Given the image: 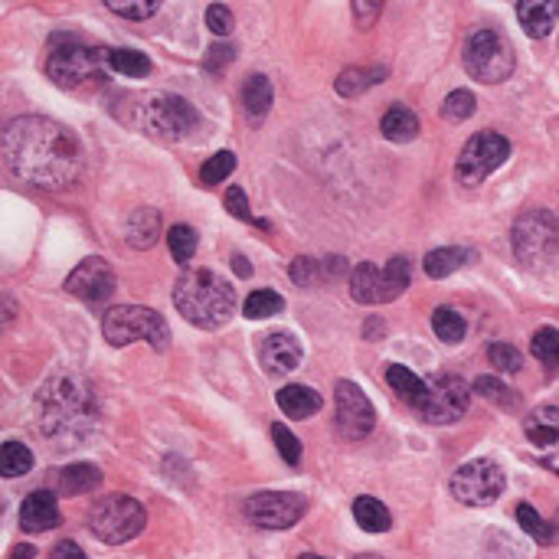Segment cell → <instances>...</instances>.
<instances>
[{
  "label": "cell",
  "mask_w": 559,
  "mask_h": 559,
  "mask_svg": "<svg viewBox=\"0 0 559 559\" xmlns=\"http://www.w3.org/2000/svg\"><path fill=\"white\" fill-rule=\"evenodd\" d=\"M4 164L36 190H63L82 174V144L53 118L23 115L4 131Z\"/></svg>",
  "instance_id": "6da1fadb"
},
{
  "label": "cell",
  "mask_w": 559,
  "mask_h": 559,
  "mask_svg": "<svg viewBox=\"0 0 559 559\" xmlns=\"http://www.w3.org/2000/svg\"><path fill=\"white\" fill-rule=\"evenodd\" d=\"M40 406H43V432L59 442L85 439L92 432L95 419H99L89 386L76 373L53 376L50 383H43Z\"/></svg>",
  "instance_id": "7a4b0ae2"
},
{
  "label": "cell",
  "mask_w": 559,
  "mask_h": 559,
  "mask_svg": "<svg viewBox=\"0 0 559 559\" xmlns=\"http://www.w3.org/2000/svg\"><path fill=\"white\" fill-rule=\"evenodd\" d=\"M174 305L193 327L216 331L236 311V288L213 269H187L174 285Z\"/></svg>",
  "instance_id": "3957f363"
},
{
  "label": "cell",
  "mask_w": 559,
  "mask_h": 559,
  "mask_svg": "<svg viewBox=\"0 0 559 559\" xmlns=\"http://www.w3.org/2000/svg\"><path fill=\"white\" fill-rule=\"evenodd\" d=\"M112 50H92L89 43L72 33H53L46 46V76L59 89H79L82 82L105 76V66L112 69Z\"/></svg>",
  "instance_id": "277c9868"
},
{
  "label": "cell",
  "mask_w": 559,
  "mask_h": 559,
  "mask_svg": "<svg viewBox=\"0 0 559 559\" xmlns=\"http://www.w3.org/2000/svg\"><path fill=\"white\" fill-rule=\"evenodd\" d=\"M135 125L157 141H184L190 131L200 125V115L187 99L167 92L141 95V105H135Z\"/></svg>",
  "instance_id": "5b68a950"
},
{
  "label": "cell",
  "mask_w": 559,
  "mask_h": 559,
  "mask_svg": "<svg viewBox=\"0 0 559 559\" xmlns=\"http://www.w3.org/2000/svg\"><path fill=\"white\" fill-rule=\"evenodd\" d=\"M102 334L112 347H125L144 340L154 350H167L170 347V327L157 311L141 308V305H121L112 308L102 318Z\"/></svg>",
  "instance_id": "8992f818"
},
{
  "label": "cell",
  "mask_w": 559,
  "mask_h": 559,
  "mask_svg": "<svg viewBox=\"0 0 559 559\" xmlns=\"http://www.w3.org/2000/svg\"><path fill=\"white\" fill-rule=\"evenodd\" d=\"M510 246L527 269L550 265L559 255V220L550 210H527L510 229Z\"/></svg>",
  "instance_id": "52a82bcc"
},
{
  "label": "cell",
  "mask_w": 559,
  "mask_h": 559,
  "mask_svg": "<svg viewBox=\"0 0 559 559\" xmlns=\"http://www.w3.org/2000/svg\"><path fill=\"white\" fill-rule=\"evenodd\" d=\"M148 524V514L144 507L128 494H105L92 504L89 510V527L102 543H128L135 540L138 533Z\"/></svg>",
  "instance_id": "ba28073f"
},
{
  "label": "cell",
  "mask_w": 559,
  "mask_h": 559,
  "mask_svg": "<svg viewBox=\"0 0 559 559\" xmlns=\"http://www.w3.org/2000/svg\"><path fill=\"white\" fill-rule=\"evenodd\" d=\"M465 69L471 79H478L484 85H497L514 76V66H517V56H514V46L497 30H475L465 40Z\"/></svg>",
  "instance_id": "9c48e42d"
},
{
  "label": "cell",
  "mask_w": 559,
  "mask_h": 559,
  "mask_svg": "<svg viewBox=\"0 0 559 559\" xmlns=\"http://www.w3.org/2000/svg\"><path fill=\"white\" fill-rule=\"evenodd\" d=\"M409 288V259L396 255L386 265L360 262L350 272V298L357 305H390Z\"/></svg>",
  "instance_id": "30bf717a"
},
{
  "label": "cell",
  "mask_w": 559,
  "mask_h": 559,
  "mask_svg": "<svg viewBox=\"0 0 559 559\" xmlns=\"http://www.w3.org/2000/svg\"><path fill=\"white\" fill-rule=\"evenodd\" d=\"M507 157H510V141L504 135H497V131H478V135L461 148L455 161L458 184H465V187L484 184Z\"/></svg>",
  "instance_id": "8fae6325"
},
{
  "label": "cell",
  "mask_w": 559,
  "mask_h": 559,
  "mask_svg": "<svg viewBox=\"0 0 559 559\" xmlns=\"http://www.w3.org/2000/svg\"><path fill=\"white\" fill-rule=\"evenodd\" d=\"M504 484V471L491 458H475L465 461L452 475V494L468 507H488L504 494Z\"/></svg>",
  "instance_id": "7c38bea8"
},
{
  "label": "cell",
  "mask_w": 559,
  "mask_h": 559,
  "mask_svg": "<svg viewBox=\"0 0 559 559\" xmlns=\"http://www.w3.org/2000/svg\"><path fill=\"white\" fill-rule=\"evenodd\" d=\"M249 524L262 530H288L295 527L308 510V497L291 494V491H259L246 501Z\"/></svg>",
  "instance_id": "4fadbf2b"
},
{
  "label": "cell",
  "mask_w": 559,
  "mask_h": 559,
  "mask_svg": "<svg viewBox=\"0 0 559 559\" xmlns=\"http://www.w3.org/2000/svg\"><path fill=\"white\" fill-rule=\"evenodd\" d=\"M468 403H471L468 383L455 373H442L429 380V396H425V406L419 412L432 425H452L468 412Z\"/></svg>",
  "instance_id": "5bb4252c"
},
{
  "label": "cell",
  "mask_w": 559,
  "mask_h": 559,
  "mask_svg": "<svg viewBox=\"0 0 559 559\" xmlns=\"http://www.w3.org/2000/svg\"><path fill=\"white\" fill-rule=\"evenodd\" d=\"M334 403H337V429L347 439H367L376 425V409L367 399V393L360 390L357 383L337 380L334 386Z\"/></svg>",
  "instance_id": "9a60e30c"
},
{
  "label": "cell",
  "mask_w": 559,
  "mask_h": 559,
  "mask_svg": "<svg viewBox=\"0 0 559 559\" xmlns=\"http://www.w3.org/2000/svg\"><path fill=\"white\" fill-rule=\"evenodd\" d=\"M66 291L85 305H105L115 295V272L105 259H82L66 278Z\"/></svg>",
  "instance_id": "2e32d148"
},
{
  "label": "cell",
  "mask_w": 559,
  "mask_h": 559,
  "mask_svg": "<svg viewBox=\"0 0 559 559\" xmlns=\"http://www.w3.org/2000/svg\"><path fill=\"white\" fill-rule=\"evenodd\" d=\"M524 435L546 468L559 475V406H540L524 419Z\"/></svg>",
  "instance_id": "e0dca14e"
},
{
  "label": "cell",
  "mask_w": 559,
  "mask_h": 559,
  "mask_svg": "<svg viewBox=\"0 0 559 559\" xmlns=\"http://www.w3.org/2000/svg\"><path fill=\"white\" fill-rule=\"evenodd\" d=\"M259 357H262V367L269 370L272 376H288L301 367V357H305V350L295 340V334H269L262 340L259 347Z\"/></svg>",
  "instance_id": "ac0fdd59"
},
{
  "label": "cell",
  "mask_w": 559,
  "mask_h": 559,
  "mask_svg": "<svg viewBox=\"0 0 559 559\" xmlns=\"http://www.w3.org/2000/svg\"><path fill=\"white\" fill-rule=\"evenodd\" d=\"M20 527L27 533H43L59 527V504L50 491H33L20 504Z\"/></svg>",
  "instance_id": "d6986e66"
},
{
  "label": "cell",
  "mask_w": 559,
  "mask_h": 559,
  "mask_svg": "<svg viewBox=\"0 0 559 559\" xmlns=\"http://www.w3.org/2000/svg\"><path fill=\"white\" fill-rule=\"evenodd\" d=\"M556 17H559V4L556 0H524V4H517V20L524 33L530 40H543V36H550L556 27Z\"/></svg>",
  "instance_id": "ffe728a7"
},
{
  "label": "cell",
  "mask_w": 559,
  "mask_h": 559,
  "mask_svg": "<svg viewBox=\"0 0 559 559\" xmlns=\"http://www.w3.org/2000/svg\"><path fill=\"white\" fill-rule=\"evenodd\" d=\"M125 239L131 249H151L161 239V213L151 210V206H138L125 223Z\"/></svg>",
  "instance_id": "44dd1931"
},
{
  "label": "cell",
  "mask_w": 559,
  "mask_h": 559,
  "mask_svg": "<svg viewBox=\"0 0 559 559\" xmlns=\"http://www.w3.org/2000/svg\"><path fill=\"white\" fill-rule=\"evenodd\" d=\"M275 399H278V409H282L288 419H308V416H314V412H321V406H324V399H321L318 390H311V386H298V383L285 386Z\"/></svg>",
  "instance_id": "7402d4cb"
},
{
  "label": "cell",
  "mask_w": 559,
  "mask_h": 559,
  "mask_svg": "<svg viewBox=\"0 0 559 559\" xmlns=\"http://www.w3.org/2000/svg\"><path fill=\"white\" fill-rule=\"evenodd\" d=\"M386 383L393 386V393L403 399V403L422 409L425 406V396H429V383L419 380L416 373H412L409 367H399V363H390L386 367Z\"/></svg>",
  "instance_id": "603a6c76"
},
{
  "label": "cell",
  "mask_w": 559,
  "mask_h": 559,
  "mask_svg": "<svg viewBox=\"0 0 559 559\" xmlns=\"http://www.w3.org/2000/svg\"><path fill=\"white\" fill-rule=\"evenodd\" d=\"M380 131H383V138L393 141V144L416 141V135H419V118H416V112H409L406 105H393L390 112L383 115Z\"/></svg>",
  "instance_id": "cb8c5ba5"
},
{
  "label": "cell",
  "mask_w": 559,
  "mask_h": 559,
  "mask_svg": "<svg viewBox=\"0 0 559 559\" xmlns=\"http://www.w3.org/2000/svg\"><path fill=\"white\" fill-rule=\"evenodd\" d=\"M272 102H275L272 82L265 76H249L246 85H242V108H246V115L252 121H262L265 115H269Z\"/></svg>",
  "instance_id": "d4e9b609"
},
{
  "label": "cell",
  "mask_w": 559,
  "mask_h": 559,
  "mask_svg": "<svg viewBox=\"0 0 559 559\" xmlns=\"http://www.w3.org/2000/svg\"><path fill=\"white\" fill-rule=\"evenodd\" d=\"M102 484L99 465H89V461H79V465H69L59 471V491L63 494H89Z\"/></svg>",
  "instance_id": "484cf974"
},
{
  "label": "cell",
  "mask_w": 559,
  "mask_h": 559,
  "mask_svg": "<svg viewBox=\"0 0 559 559\" xmlns=\"http://www.w3.org/2000/svg\"><path fill=\"white\" fill-rule=\"evenodd\" d=\"M471 259H475V252L468 249H458V246H445V249H432L429 255H425V275L429 278H448L452 272H458L461 265H468Z\"/></svg>",
  "instance_id": "4316f807"
},
{
  "label": "cell",
  "mask_w": 559,
  "mask_h": 559,
  "mask_svg": "<svg viewBox=\"0 0 559 559\" xmlns=\"http://www.w3.org/2000/svg\"><path fill=\"white\" fill-rule=\"evenodd\" d=\"M354 517L367 533H386L393 527V514L386 510L383 501H376V497H370V494H363L354 501Z\"/></svg>",
  "instance_id": "83f0119b"
},
{
  "label": "cell",
  "mask_w": 559,
  "mask_h": 559,
  "mask_svg": "<svg viewBox=\"0 0 559 559\" xmlns=\"http://www.w3.org/2000/svg\"><path fill=\"white\" fill-rule=\"evenodd\" d=\"M285 311V298L278 295V291H269V288H259L252 291V295L242 301V314L252 321H265V318H275V314Z\"/></svg>",
  "instance_id": "f1b7e54d"
},
{
  "label": "cell",
  "mask_w": 559,
  "mask_h": 559,
  "mask_svg": "<svg viewBox=\"0 0 559 559\" xmlns=\"http://www.w3.org/2000/svg\"><path fill=\"white\" fill-rule=\"evenodd\" d=\"M383 79H386V69L383 66H376V69H344L334 85H337L340 95H347V99H357L360 92H367L370 85L383 82Z\"/></svg>",
  "instance_id": "f546056e"
},
{
  "label": "cell",
  "mask_w": 559,
  "mask_h": 559,
  "mask_svg": "<svg viewBox=\"0 0 559 559\" xmlns=\"http://www.w3.org/2000/svg\"><path fill=\"white\" fill-rule=\"evenodd\" d=\"M517 524L524 527V533H530V537L537 540L540 546H556L559 543V527L556 524H546V520L530 504H520L517 507Z\"/></svg>",
  "instance_id": "4dcf8cb0"
},
{
  "label": "cell",
  "mask_w": 559,
  "mask_h": 559,
  "mask_svg": "<svg viewBox=\"0 0 559 559\" xmlns=\"http://www.w3.org/2000/svg\"><path fill=\"white\" fill-rule=\"evenodd\" d=\"M33 468V452L23 442H4V455H0V471L4 478H23Z\"/></svg>",
  "instance_id": "1f68e13d"
},
{
  "label": "cell",
  "mask_w": 559,
  "mask_h": 559,
  "mask_svg": "<svg viewBox=\"0 0 559 559\" xmlns=\"http://www.w3.org/2000/svg\"><path fill=\"white\" fill-rule=\"evenodd\" d=\"M530 354L537 357L546 370H559V331L556 327H540L530 340Z\"/></svg>",
  "instance_id": "d6a6232c"
},
{
  "label": "cell",
  "mask_w": 559,
  "mask_h": 559,
  "mask_svg": "<svg viewBox=\"0 0 559 559\" xmlns=\"http://www.w3.org/2000/svg\"><path fill=\"white\" fill-rule=\"evenodd\" d=\"M475 393L481 399H488V403L501 406V409H517L520 406V396L510 390V386H504L497 376H478L475 380Z\"/></svg>",
  "instance_id": "836d02e7"
},
{
  "label": "cell",
  "mask_w": 559,
  "mask_h": 559,
  "mask_svg": "<svg viewBox=\"0 0 559 559\" xmlns=\"http://www.w3.org/2000/svg\"><path fill=\"white\" fill-rule=\"evenodd\" d=\"M432 331L439 334V340H445V344H458V340H465L468 324L455 308H439L432 314Z\"/></svg>",
  "instance_id": "e575fe53"
},
{
  "label": "cell",
  "mask_w": 559,
  "mask_h": 559,
  "mask_svg": "<svg viewBox=\"0 0 559 559\" xmlns=\"http://www.w3.org/2000/svg\"><path fill=\"white\" fill-rule=\"evenodd\" d=\"M108 63H112L118 76H128V79H144L151 72V59L138 50H112Z\"/></svg>",
  "instance_id": "d590c367"
},
{
  "label": "cell",
  "mask_w": 559,
  "mask_h": 559,
  "mask_svg": "<svg viewBox=\"0 0 559 559\" xmlns=\"http://www.w3.org/2000/svg\"><path fill=\"white\" fill-rule=\"evenodd\" d=\"M167 246H170V255L180 262V265H187L193 255H197V233H193V226H170V233H167Z\"/></svg>",
  "instance_id": "8d00e7d4"
},
{
  "label": "cell",
  "mask_w": 559,
  "mask_h": 559,
  "mask_svg": "<svg viewBox=\"0 0 559 559\" xmlns=\"http://www.w3.org/2000/svg\"><path fill=\"white\" fill-rule=\"evenodd\" d=\"M233 170H236V154L233 151H216L210 161L203 164L200 180H203V187H216V184H223Z\"/></svg>",
  "instance_id": "74e56055"
},
{
  "label": "cell",
  "mask_w": 559,
  "mask_h": 559,
  "mask_svg": "<svg viewBox=\"0 0 559 559\" xmlns=\"http://www.w3.org/2000/svg\"><path fill=\"white\" fill-rule=\"evenodd\" d=\"M475 108H478L475 92H468V89H455V92L445 99L442 115H445V121H465V118L475 115Z\"/></svg>",
  "instance_id": "f35d334b"
},
{
  "label": "cell",
  "mask_w": 559,
  "mask_h": 559,
  "mask_svg": "<svg viewBox=\"0 0 559 559\" xmlns=\"http://www.w3.org/2000/svg\"><path fill=\"white\" fill-rule=\"evenodd\" d=\"M488 360H491V367L501 370V373H517L520 367H524L520 350L514 344H504V340H497V344L488 347Z\"/></svg>",
  "instance_id": "ab89813d"
},
{
  "label": "cell",
  "mask_w": 559,
  "mask_h": 559,
  "mask_svg": "<svg viewBox=\"0 0 559 559\" xmlns=\"http://www.w3.org/2000/svg\"><path fill=\"white\" fill-rule=\"evenodd\" d=\"M272 439H275L278 455H282V458L288 461V465H298V461H301V442L288 432V425L275 422V425H272Z\"/></svg>",
  "instance_id": "60d3db41"
},
{
  "label": "cell",
  "mask_w": 559,
  "mask_h": 559,
  "mask_svg": "<svg viewBox=\"0 0 559 559\" xmlns=\"http://www.w3.org/2000/svg\"><path fill=\"white\" fill-rule=\"evenodd\" d=\"M157 0H144V4H118V0H108V10L118 17H128V20H151L157 14Z\"/></svg>",
  "instance_id": "b9f144b4"
},
{
  "label": "cell",
  "mask_w": 559,
  "mask_h": 559,
  "mask_svg": "<svg viewBox=\"0 0 559 559\" xmlns=\"http://www.w3.org/2000/svg\"><path fill=\"white\" fill-rule=\"evenodd\" d=\"M233 10L223 7V4H213V7H206V27H210L216 36H226V33H233Z\"/></svg>",
  "instance_id": "7bdbcfd3"
},
{
  "label": "cell",
  "mask_w": 559,
  "mask_h": 559,
  "mask_svg": "<svg viewBox=\"0 0 559 559\" xmlns=\"http://www.w3.org/2000/svg\"><path fill=\"white\" fill-rule=\"evenodd\" d=\"M226 210L233 213L236 220H242V223H255V216H252V210H249L246 193H242L239 187H229V193H226Z\"/></svg>",
  "instance_id": "ee69618b"
},
{
  "label": "cell",
  "mask_w": 559,
  "mask_h": 559,
  "mask_svg": "<svg viewBox=\"0 0 559 559\" xmlns=\"http://www.w3.org/2000/svg\"><path fill=\"white\" fill-rule=\"evenodd\" d=\"M291 278H295L298 285H314L321 278V262L314 259H295L291 262Z\"/></svg>",
  "instance_id": "f6af8a7d"
},
{
  "label": "cell",
  "mask_w": 559,
  "mask_h": 559,
  "mask_svg": "<svg viewBox=\"0 0 559 559\" xmlns=\"http://www.w3.org/2000/svg\"><path fill=\"white\" fill-rule=\"evenodd\" d=\"M233 56H236L233 46H226V43H213V46H210V53H206V59H203V66L210 69V72H220L226 63H233Z\"/></svg>",
  "instance_id": "bcb514c9"
},
{
  "label": "cell",
  "mask_w": 559,
  "mask_h": 559,
  "mask_svg": "<svg viewBox=\"0 0 559 559\" xmlns=\"http://www.w3.org/2000/svg\"><path fill=\"white\" fill-rule=\"evenodd\" d=\"M50 559H85L82 546L72 543V540H59L53 550H50Z\"/></svg>",
  "instance_id": "7dc6e473"
},
{
  "label": "cell",
  "mask_w": 559,
  "mask_h": 559,
  "mask_svg": "<svg viewBox=\"0 0 559 559\" xmlns=\"http://www.w3.org/2000/svg\"><path fill=\"white\" fill-rule=\"evenodd\" d=\"M354 17L360 20V27H370V23L380 17V4H363V0H357V4H354Z\"/></svg>",
  "instance_id": "c3c4849f"
},
{
  "label": "cell",
  "mask_w": 559,
  "mask_h": 559,
  "mask_svg": "<svg viewBox=\"0 0 559 559\" xmlns=\"http://www.w3.org/2000/svg\"><path fill=\"white\" fill-rule=\"evenodd\" d=\"M233 269H236V275L239 278H249V262H246V255H236V259H233Z\"/></svg>",
  "instance_id": "681fc988"
},
{
  "label": "cell",
  "mask_w": 559,
  "mask_h": 559,
  "mask_svg": "<svg viewBox=\"0 0 559 559\" xmlns=\"http://www.w3.org/2000/svg\"><path fill=\"white\" fill-rule=\"evenodd\" d=\"M10 559H33V546H30V543L14 546V553H10Z\"/></svg>",
  "instance_id": "f907efd6"
},
{
  "label": "cell",
  "mask_w": 559,
  "mask_h": 559,
  "mask_svg": "<svg viewBox=\"0 0 559 559\" xmlns=\"http://www.w3.org/2000/svg\"><path fill=\"white\" fill-rule=\"evenodd\" d=\"M298 559H327V556H314V553H305V556H298Z\"/></svg>",
  "instance_id": "816d5d0a"
},
{
  "label": "cell",
  "mask_w": 559,
  "mask_h": 559,
  "mask_svg": "<svg viewBox=\"0 0 559 559\" xmlns=\"http://www.w3.org/2000/svg\"><path fill=\"white\" fill-rule=\"evenodd\" d=\"M357 559H380V556H373V553H367V556H357Z\"/></svg>",
  "instance_id": "f5cc1de1"
}]
</instances>
